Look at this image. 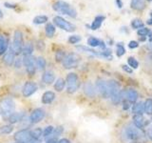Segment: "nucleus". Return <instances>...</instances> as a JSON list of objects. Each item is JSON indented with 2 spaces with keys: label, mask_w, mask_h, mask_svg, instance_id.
Here are the masks:
<instances>
[{
  "label": "nucleus",
  "mask_w": 152,
  "mask_h": 143,
  "mask_svg": "<svg viewBox=\"0 0 152 143\" xmlns=\"http://www.w3.org/2000/svg\"><path fill=\"white\" fill-rule=\"evenodd\" d=\"M122 69L126 72L127 74H132V69L130 68L129 66H126V65H122Z\"/></svg>",
  "instance_id": "nucleus-45"
},
{
  "label": "nucleus",
  "mask_w": 152,
  "mask_h": 143,
  "mask_svg": "<svg viewBox=\"0 0 152 143\" xmlns=\"http://www.w3.org/2000/svg\"><path fill=\"white\" fill-rule=\"evenodd\" d=\"M2 17H3V13L1 10H0V18H2Z\"/></svg>",
  "instance_id": "nucleus-53"
},
{
  "label": "nucleus",
  "mask_w": 152,
  "mask_h": 143,
  "mask_svg": "<svg viewBox=\"0 0 152 143\" xmlns=\"http://www.w3.org/2000/svg\"><path fill=\"white\" fill-rule=\"evenodd\" d=\"M148 1H152V0H148Z\"/></svg>",
  "instance_id": "nucleus-57"
},
{
  "label": "nucleus",
  "mask_w": 152,
  "mask_h": 143,
  "mask_svg": "<svg viewBox=\"0 0 152 143\" xmlns=\"http://www.w3.org/2000/svg\"><path fill=\"white\" fill-rule=\"evenodd\" d=\"M146 135H147V137H148L149 139L152 141V125H149L148 128H147Z\"/></svg>",
  "instance_id": "nucleus-44"
},
{
  "label": "nucleus",
  "mask_w": 152,
  "mask_h": 143,
  "mask_svg": "<svg viewBox=\"0 0 152 143\" xmlns=\"http://www.w3.org/2000/svg\"><path fill=\"white\" fill-rule=\"evenodd\" d=\"M96 89L103 98L110 97V90H109L108 81L104 79H101V78L98 79L96 81Z\"/></svg>",
  "instance_id": "nucleus-7"
},
{
  "label": "nucleus",
  "mask_w": 152,
  "mask_h": 143,
  "mask_svg": "<svg viewBox=\"0 0 152 143\" xmlns=\"http://www.w3.org/2000/svg\"><path fill=\"white\" fill-rule=\"evenodd\" d=\"M138 47H139V43H138L137 41L132 40L128 43V48H130V49H136V48H138Z\"/></svg>",
  "instance_id": "nucleus-42"
},
{
  "label": "nucleus",
  "mask_w": 152,
  "mask_h": 143,
  "mask_svg": "<svg viewBox=\"0 0 152 143\" xmlns=\"http://www.w3.org/2000/svg\"><path fill=\"white\" fill-rule=\"evenodd\" d=\"M25 113L23 112H18V113H12V114L7 117V120L9 121V123L11 124H15L17 122H20L22 119L25 117Z\"/></svg>",
  "instance_id": "nucleus-16"
},
{
  "label": "nucleus",
  "mask_w": 152,
  "mask_h": 143,
  "mask_svg": "<svg viewBox=\"0 0 152 143\" xmlns=\"http://www.w3.org/2000/svg\"><path fill=\"white\" fill-rule=\"evenodd\" d=\"M22 64H23V59H21V58H17L16 60H15V67L16 68H21V66H22Z\"/></svg>",
  "instance_id": "nucleus-46"
},
{
  "label": "nucleus",
  "mask_w": 152,
  "mask_h": 143,
  "mask_svg": "<svg viewBox=\"0 0 152 143\" xmlns=\"http://www.w3.org/2000/svg\"><path fill=\"white\" fill-rule=\"evenodd\" d=\"M144 107H145V113L148 116H152V99L148 98L146 99L145 103H144Z\"/></svg>",
  "instance_id": "nucleus-30"
},
{
  "label": "nucleus",
  "mask_w": 152,
  "mask_h": 143,
  "mask_svg": "<svg viewBox=\"0 0 152 143\" xmlns=\"http://www.w3.org/2000/svg\"><path fill=\"white\" fill-rule=\"evenodd\" d=\"M46 35L48 37H53L54 35V33H55V31H56V29H55V26L53 25V24H51V23H48L47 25H46Z\"/></svg>",
  "instance_id": "nucleus-28"
},
{
  "label": "nucleus",
  "mask_w": 152,
  "mask_h": 143,
  "mask_svg": "<svg viewBox=\"0 0 152 143\" xmlns=\"http://www.w3.org/2000/svg\"><path fill=\"white\" fill-rule=\"evenodd\" d=\"M55 99V94L51 91H47L42 95V103L43 104H50Z\"/></svg>",
  "instance_id": "nucleus-19"
},
{
  "label": "nucleus",
  "mask_w": 152,
  "mask_h": 143,
  "mask_svg": "<svg viewBox=\"0 0 152 143\" xmlns=\"http://www.w3.org/2000/svg\"><path fill=\"white\" fill-rule=\"evenodd\" d=\"M116 5H117V7L119 9H121L123 7V2H122V0H116Z\"/></svg>",
  "instance_id": "nucleus-50"
},
{
  "label": "nucleus",
  "mask_w": 152,
  "mask_h": 143,
  "mask_svg": "<svg viewBox=\"0 0 152 143\" xmlns=\"http://www.w3.org/2000/svg\"><path fill=\"white\" fill-rule=\"evenodd\" d=\"M23 64L25 66L26 71L28 75H33L35 74L36 70V65H35V59L33 58L32 55H28L24 56L23 58Z\"/></svg>",
  "instance_id": "nucleus-9"
},
{
  "label": "nucleus",
  "mask_w": 152,
  "mask_h": 143,
  "mask_svg": "<svg viewBox=\"0 0 152 143\" xmlns=\"http://www.w3.org/2000/svg\"><path fill=\"white\" fill-rule=\"evenodd\" d=\"M146 48H147V49H148L149 51H152V42H150L149 44L146 46Z\"/></svg>",
  "instance_id": "nucleus-51"
},
{
  "label": "nucleus",
  "mask_w": 152,
  "mask_h": 143,
  "mask_svg": "<svg viewBox=\"0 0 152 143\" xmlns=\"http://www.w3.org/2000/svg\"><path fill=\"white\" fill-rule=\"evenodd\" d=\"M80 62V56L77 54L70 52L69 55H66L65 58L62 61V64L65 69H73L78 66Z\"/></svg>",
  "instance_id": "nucleus-5"
},
{
  "label": "nucleus",
  "mask_w": 152,
  "mask_h": 143,
  "mask_svg": "<svg viewBox=\"0 0 152 143\" xmlns=\"http://www.w3.org/2000/svg\"><path fill=\"white\" fill-rule=\"evenodd\" d=\"M131 27L133 29H138V30H139V29L144 27V22H142V19L140 18H135L131 21Z\"/></svg>",
  "instance_id": "nucleus-34"
},
{
  "label": "nucleus",
  "mask_w": 152,
  "mask_h": 143,
  "mask_svg": "<svg viewBox=\"0 0 152 143\" xmlns=\"http://www.w3.org/2000/svg\"><path fill=\"white\" fill-rule=\"evenodd\" d=\"M125 133L127 139L132 140V141L140 139L142 136V133L140 129H138L136 126H132V125H129L126 128Z\"/></svg>",
  "instance_id": "nucleus-8"
},
{
  "label": "nucleus",
  "mask_w": 152,
  "mask_h": 143,
  "mask_svg": "<svg viewBox=\"0 0 152 143\" xmlns=\"http://www.w3.org/2000/svg\"><path fill=\"white\" fill-rule=\"evenodd\" d=\"M33 52V45L31 41L27 42L26 44H24V48H23V52L22 54L24 55V56H28V55H31Z\"/></svg>",
  "instance_id": "nucleus-25"
},
{
  "label": "nucleus",
  "mask_w": 152,
  "mask_h": 143,
  "mask_svg": "<svg viewBox=\"0 0 152 143\" xmlns=\"http://www.w3.org/2000/svg\"><path fill=\"white\" fill-rule=\"evenodd\" d=\"M126 54V49L124 47L123 43H118L117 44V49H116V55L118 57H121Z\"/></svg>",
  "instance_id": "nucleus-38"
},
{
  "label": "nucleus",
  "mask_w": 152,
  "mask_h": 143,
  "mask_svg": "<svg viewBox=\"0 0 152 143\" xmlns=\"http://www.w3.org/2000/svg\"><path fill=\"white\" fill-rule=\"evenodd\" d=\"M37 48H38V50H44V48H45V44H44V42L43 41H38V44H37Z\"/></svg>",
  "instance_id": "nucleus-48"
},
{
  "label": "nucleus",
  "mask_w": 152,
  "mask_h": 143,
  "mask_svg": "<svg viewBox=\"0 0 152 143\" xmlns=\"http://www.w3.org/2000/svg\"><path fill=\"white\" fill-rule=\"evenodd\" d=\"M48 16L47 15H37L33 18V23L36 24V25H40V24H44L48 21Z\"/></svg>",
  "instance_id": "nucleus-32"
},
{
  "label": "nucleus",
  "mask_w": 152,
  "mask_h": 143,
  "mask_svg": "<svg viewBox=\"0 0 152 143\" xmlns=\"http://www.w3.org/2000/svg\"><path fill=\"white\" fill-rule=\"evenodd\" d=\"M149 57H150V58H151V59H152V54H151V55H149Z\"/></svg>",
  "instance_id": "nucleus-55"
},
{
  "label": "nucleus",
  "mask_w": 152,
  "mask_h": 143,
  "mask_svg": "<svg viewBox=\"0 0 152 143\" xmlns=\"http://www.w3.org/2000/svg\"><path fill=\"white\" fill-rule=\"evenodd\" d=\"M42 136H43V131L41 128H35L32 131H31V136L33 140H40Z\"/></svg>",
  "instance_id": "nucleus-27"
},
{
  "label": "nucleus",
  "mask_w": 152,
  "mask_h": 143,
  "mask_svg": "<svg viewBox=\"0 0 152 143\" xmlns=\"http://www.w3.org/2000/svg\"><path fill=\"white\" fill-rule=\"evenodd\" d=\"M24 48V38H23V33L21 31L16 30L14 32L13 35V40L12 44V49L13 50L14 54L16 55L22 54Z\"/></svg>",
  "instance_id": "nucleus-4"
},
{
  "label": "nucleus",
  "mask_w": 152,
  "mask_h": 143,
  "mask_svg": "<svg viewBox=\"0 0 152 143\" xmlns=\"http://www.w3.org/2000/svg\"><path fill=\"white\" fill-rule=\"evenodd\" d=\"M81 40V37L79 35H71L69 37V42L70 44H76Z\"/></svg>",
  "instance_id": "nucleus-41"
},
{
  "label": "nucleus",
  "mask_w": 152,
  "mask_h": 143,
  "mask_svg": "<svg viewBox=\"0 0 152 143\" xmlns=\"http://www.w3.org/2000/svg\"><path fill=\"white\" fill-rule=\"evenodd\" d=\"M4 6L6 8H10V9H14L16 7L15 4H12V3H9V2H5L4 3Z\"/></svg>",
  "instance_id": "nucleus-47"
},
{
  "label": "nucleus",
  "mask_w": 152,
  "mask_h": 143,
  "mask_svg": "<svg viewBox=\"0 0 152 143\" xmlns=\"http://www.w3.org/2000/svg\"><path fill=\"white\" fill-rule=\"evenodd\" d=\"M88 44L89 47L91 48H95V47H100L102 50H104L107 49L106 48V45H104V43L103 41H101L100 39L96 37H93V36H90L88 39Z\"/></svg>",
  "instance_id": "nucleus-17"
},
{
  "label": "nucleus",
  "mask_w": 152,
  "mask_h": 143,
  "mask_svg": "<svg viewBox=\"0 0 152 143\" xmlns=\"http://www.w3.org/2000/svg\"><path fill=\"white\" fill-rule=\"evenodd\" d=\"M123 99H126L129 101L131 104L136 103L138 99V93L135 89L129 88L126 91H123Z\"/></svg>",
  "instance_id": "nucleus-13"
},
{
  "label": "nucleus",
  "mask_w": 152,
  "mask_h": 143,
  "mask_svg": "<svg viewBox=\"0 0 152 143\" xmlns=\"http://www.w3.org/2000/svg\"><path fill=\"white\" fill-rule=\"evenodd\" d=\"M9 48V41L4 35H0V55L5 54L8 51Z\"/></svg>",
  "instance_id": "nucleus-23"
},
{
  "label": "nucleus",
  "mask_w": 152,
  "mask_h": 143,
  "mask_svg": "<svg viewBox=\"0 0 152 143\" xmlns=\"http://www.w3.org/2000/svg\"><path fill=\"white\" fill-rule=\"evenodd\" d=\"M63 132H64V128L62 127V126L56 127L53 130V132H52V133H51V136H50V138H57L58 136H60L62 133H63ZM48 139H49V138H48Z\"/></svg>",
  "instance_id": "nucleus-33"
},
{
  "label": "nucleus",
  "mask_w": 152,
  "mask_h": 143,
  "mask_svg": "<svg viewBox=\"0 0 152 143\" xmlns=\"http://www.w3.org/2000/svg\"><path fill=\"white\" fill-rule=\"evenodd\" d=\"M15 54H14L13 50L12 49V47L10 48V50L7 51V52H5V55L3 57V61L4 63L7 66H12L14 61H15Z\"/></svg>",
  "instance_id": "nucleus-14"
},
{
  "label": "nucleus",
  "mask_w": 152,
  "mask_h": 143,
  "mask_svg": "<svg viewBox=\"0 0 152 143\" xmlns=\"http://www.w3.org/2000/svg\"><path fill=\"white\" fill-rule=\"evenodd\" d=\"M133 114H142L145 113V107L142 102H136L132 107Z\"/></svg>",
  "instance_id": "nucleus-24"
},
{
  "label": "nucleus",
  "mask_w": 152,
  "mask_h": 143,
  "mask_svg": "<svg viewBox=\"0 0 152 143\" xmlns=\"http://www.w3.org/2000/svg\"><path fill=\"white\" fill-rule=\"evenodd\" d=\"M45 114H46L45 111L43 109L37 108L35 110H33L30 116V120L31 124H36L38 122H40L41 120H43V118L45 117Z\"/></svg>",
  "instance_id": "nucleus-12"
},
{
  "label": "nucleus",
  "mask_w": 152,
  "mask_h": 143,
  "mask_svg": "<svg viewBox=\"0 0 152 143\" xmlns=\"http://www.w3.org/2000/svg\"><path fill=\"white\" fill-rule=\"evenodd\" d=\"M84 93L88 97H94L96 94V90H95L94 85L91 82H87L84 86Z\"/></svg>",
  "instance_id": "nucleus-18"
},
{
  "label": "nucleus",
  "mask_w": 152,
  "mask_h": 143,
  "mask_svg": "<svg viewBox=\"0 0 152 143\" xmlns=\"http://www.w3.org/2000/svg\"><path fill=\"white\" fill-rule=\"evenodd\" d=\"M52 9H53L55 12L65 14V15H68L71 18H75L77 16L76 10L71 6V5H69V3H66L65 1H61V0L56 1L52 5Z\"/></svg>",
  "instance_id": "nucleus-1"
},
{
  "label": "nucleus",
  "mask_w": 152,
  "mask_h": 143,
  "mask_svg": "<svg viewBox=\"0 0 152 143\" xmlns=\"http://www.w3.org/2000/svg\"><path fill=\"white\" fill-rule=\"evenodd\" d=\"M37 89H38V87H37L36 83L32 82V81H28V82L25 83V85H24V87H23V91H22L23 95L25 97H31V95H32L36 92Z\"/></svg>",
  "instance_id": "nucleus-11"
},
{
  "label": "nucleus",
  "mask_w": 152,
  "mask_h": 143,
  "mask_svg": "<svg viewBox=\"0 0 152 143\" xmlns=\"http://www.w3.org/2000/svg\"><path fill=\"white\" fill-rule=\"evenodd\" d=\"M150 32H151V31L149 30V29L145 28V27H142V28L139 29L138 32H137L138 35H139V36H146V35H148Z\"/></svg>",
  "instance_id": "nucleus-39"
},
{
  "label": "nucleus",
  "mask_w": 152,
  "mask_h": 143,
  "mask_svg": "<svg viewBox=\"0 0 152 143\" xmlns=\"http://www.w3.org/2000/svg\"><path fill=\"white\" fill-rule=\"evenodd\" d=\"M127 63H128V66H129L131 69H137L138 67H139V62L136 60V58H134V57H132V56L128 57Z\"/></svg>",
  "instance_id": "nucleus-36"
},
{
  "label": "nucleus",
  "mask_w": 152,
  "mask_h": 143,
  "mask_svg": "<svg viewBox=\"0 0 152 143\" xmlns=\"http://www.w3.org/2000/svg\"><path fill=\"white\" fill-rule=\"evenodd\" d=\"M146 23L148 24V25H152V18L148 19V20H147V22H146Z\"/></svg>",
  "instance_id": "nucleus-52"
},
{
  "label": "nucleus",
  "mask_w": 152,
  "mask_h": 143,
  "mask_svg": "<svg viewBox=\"0 0 152 143\" xmlns=\"http://www.w3.org/2000/svg\"><path fill=\"white\" fill-rule=\"evenodd\" d=\"M133 123L134 126L142 130L146 125V119L142 116V114H133Z\"/></svg>",
  "instance_id": "nucleus-15"
},
{
  "label": "nucleus",
  "mask_w": 152,
  "mask_h": 143,
  "mask_svg": "<svg viewBox=\"0 0 152 143\" xmlns=\"http://www.w3.org/2000/svg\"><path fill=\"white\" fill-rule=\"evenodd\" d=\"M15 109V102L12 98H4L0 101V116H9L14 112Z\"/></svg>",
  "instance_id": "nucleus-2"
},
{
  "label": "nucleus",
  "mask_w": 152,
  "mask_h": 143,
  "mask_svg": "<svg viewBox=\"0 0 152 143\" xmlns=\"http://www.w3.org/2000/svg\"><path fill=\"white\" fill-rule=\"evenodd\" d=\"M66 92L69 94H73L79 89L80 81L78 75L75 73H69L66 75Z\"/></svg>",
  "instance_id": "nucleus-3"
},
{
  "label": "nucleus",
  "mask_w": 152,
  "mask_h": 143,
  "mask_svg": "<svg viewBox=\"0 0 152 143\" xmlns=\"http://www.w3.org/2000/svg\"><path fill=\"white\" fill-rule=\"evenodd\" d=\"M150 16H151V18H152V12L150 13Z\"/></svg>",
  "instance_id": "nucleus-56"
},
{
  "label": "nucleus",
  "mask_w": 152,
  "mask_h": 143,
  "mask_svg": "<svg viewBox=\"0 0 152 143\" xmlns=\"http://www.w3.org/2000/svg\"><path fill=\"white\" fill-rule=\"evenodd\" d=\"M54 130V128L52 127V126H48L45 128V130L43 131V137L45 138V139H48V138H50V136H51V133L52 132H53Z\"/></svg>",
  "instance_id": "nucleus-37"
},
{
  "label": "nucleus",
  "mask_w": 152,
  "mask_h": 143,
  "mask_svg": "<svg viewBox=\"0 0 152 143\" xmlns=\"http://www.w3.org/2000/svg\"><path fill=\"white\" fill-rule=\"evenodd\" d=\"M35 65H36V69H38L39 71H44L46 68V65H47L46 59L43 56L37 57L35 59Z\"/></svg>",
  "instance_id": "nucleus-26"
},
{
  "label": "nucleus",
  "mask_w": 152,
  "mask_h": 143,
  "mask_svg": "<svg viewBox=\"0 0 152 143\" xmlns=\"http://www.w3.org/2000/svg\"><path fill=\"white\" fill-rule=\"evenodd\" d=\"M79 51L81 52H89V54H91L93 55H96V56H100V54L99 52H96L94 51L91 48H88V47H86V46H77L76 47Z\"/></svg>",
  "instance_id": "nucleus-31"
},
{
  "label": "nucleus",
  "mask_w": 152,
  "mask_h": 143,
  "mask_svg": "<svg viewBox=\"0 0 152 143\" xmlns=\"http://www.w3.org/2000/svg\"><path fill=\"white\" fill-rule=\"evenodd\" d=\"M53 23L55 24L56 27H58L59 29L66 32H74L75 31V26L72 23H70L69 21H66L65 18L61 16H54L53 17Z\"/></svg>",
  "instance_id": "nucleus-6"
},
{
  "label": "nucleus",
  "mask_w": 152,
  "mask_h": 143,
  "mask_svg": "<svg viewBox=\"0 0 152 143\" xmlns=\"http://www.w3.org/2000/svg\"><path fill=\"white\" fill-rule=\"evenodd\" d=\"M122 101H123V109L124 110H128V109H129L130 104H131L129 101H127V100H126V99H123Z\"/></svg>",
  "instance_id": "nucleus-43"
},
{
  "label": "nucleus",
  "mask_w": 152,
  "mask_h": 143,
  "mask_svg": "<svg viewBox=\"0 0 152 143\" xmlns=\"http://www.w3.org/2000/svg\"><path fill=\"white\" fill-rule=\"evenodd\" d=\"M65 86H66V81L63 78H58L55 81L54 90L57 91V92H62L64 90Z\"/></svg>",
  "instance_id": "nucleus-29"
},
{
  "label": "nucleus",
  "mask_w": 152,
  "mask_h": 143,
  "mask_svg": "<svg viewBox=\"0 0 152 143\" xmlns=\"http://www.w3.org/2000/svg\"><path fill=\"white\" fill-rule=\"evenodd\" d=\"M130 7L136 11H142L145 8V0H131Z\"/></svg>",
  "instance_id": "nucleus-21"
},
{
  "label": "nucleus",
  "mask_w": 152,
  "mask_h": 143,
  "mask_svg": "<svg viewBox=\"0 0 152 143\" xmlns=\"http://www.w3.org/2000/svg\"><path fill=\"white\" fill-rule=\"evenodd\" d=\"M32 143H40V140H34Z\"/></svg>",
  "instance_id": "nucleus-54"
},
{
  "label": "nucleus",
  "mask_w": 152,
  "mask_h": 143,
  "mask_svg": "<svg viewBox=\"0 0 152 143\" xmlns=\"http://www.w3.org/2000/svg\"><path fill=\"white\" fill-rule=\"evenodd\" d=\"M55 79V75L51 71H47L45 72L42 75V81L47 85H50Z\"/></svg>",
  "instance_id": "nucleus-20"
},
{
  "label": "nucleus",
  "mask_w": 152,
  "mask_h": 143,
  "mask_svg": "<svg viewBox=\"0 0 152 143\" xmlns=\"http://www.w3.org/2000/svg\"><path fill=\"white\" fill-rule=\"evenodd\" d=\"M32 138L31 136V131H28V129H23L16 132L14 133V140L17 143H24L31 140Z\"/></svg>",
  "instance_id": "nucleus-10"
},
{
  "label": "nucleus",
  "mask_w": 152,
  "mask_h": 143,
  "mask_svg": "<svg viewBox=\"0 0 152 143\" xmlns=\"http://www.w3.org/2000/svg\"><path fill=\"white\" fill-rule=\"evenodd\" d=\"M65 56H66V52L64 51H58V52H56V54H55L56 61H58V62L63 61V59L65 58Z\"/></svg>",
  "instance_id": "nucleus-40"
},
{
  "label": "nucleus",
  "mask_w": 152,
  "mask_h": 143,
  "mask_svg": "<svg viewBox=\"0 0 152 143\" xmlns=\"http://www.w3.org/2000/svg\"><path fill=\"white\" fill-rule=\"evenodd\" d=\"M13 131V127L12 125H4L0 127V135H9Z\"/></svg>",
  "instance_id": "nucleus-35"
},
{
  "label": "nucleus",
  "mask_w": 152,
  "mask_h": 143,
  "mask_svg": "<svg viewBox=\"0 0 152 143\" xmlns=\"http://www.w3.org/2000/svg\"><path fill=\"white\" fill-rule=\"evenodd\" d=\"M104 19H106V17H104V15H97L94 18V20L91 23V25H90V29L93 31L98 30V29L102 26V23L104 22Z\"/></svg>",
  "instance_id": "nucleus-22"
},
{
  "label": "nucleus",
  "mask_w": 152,
  "mask_h": 143,
  "mask_svg": "<svg viewBox=\"0 0 152 143\" xmlns=\"http://www.w3.org/2000/svg\"><path fill=\"white\" fill-rule=\"evenodd\" d=\"M57 143H70V141L69 139H66V138H62V139L57 141Z\"/></svg>",
  "instance_id": "nucleus-49"
}]
</instances>
